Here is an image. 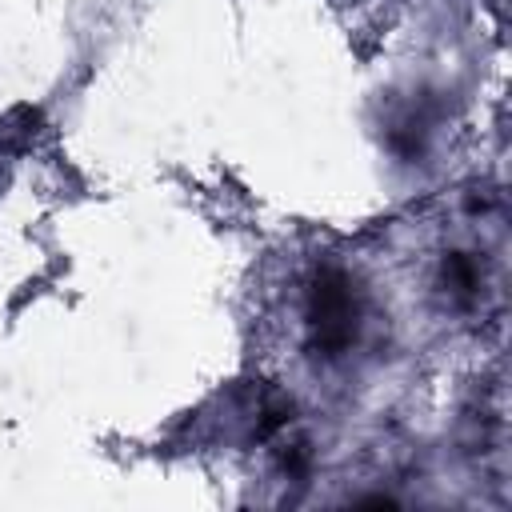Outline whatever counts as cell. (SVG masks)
Here are the masks:
<instances>
[{
	"label": "cell",
	"mask_w": 512,
	"mask_h": 512,
	"mask_svg": "<svg viewBox=\"0 0 512 512\" xmlns=\"http://www.w3.org/2000/svg\"><path fill=\"white\" fill-rule=\"evenodd\" d=\"M308 328L320 356H344L360 332L356 288L340 268H320L308 288Z\"/></svg>",
	"instance_id": "cell-1"
}]
</instances>
